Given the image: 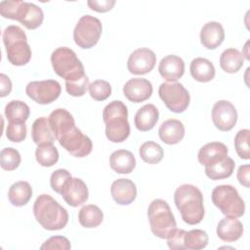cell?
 Listing matches in <instances>:
<instances>
[{
  "mask_svg": "<svg viewBox=\"0 0 250 250\" xmlns=\"http://www.w3.org/2000/svg\"><path fill=\"white\" fill-rule=\"evenodd\" d=\"M48 119L56 140L72 156L82 158L91 153V139L75 126L74 118L69 111L57 108L50 113Z\"/></svg>",
  "mask_w": 250,
  "mask_h": 250,
  "instance_id": "6da1fadb",
  "label": "cell"
},
{
  "mask_svg": "<svg viewBox=\"0 0 250 250\" xmlns=\"http://www.w3.org/2000/svg\"><path fill=\"white\" fill-rule=\"evenodd\" d=\"M174 201L183 221L188 225H197L203 220V195L197 187L189 184L181 185L175 190Z\"/></svg>",
  "mask_w": 250,
  "mask_h": 250,
  "instance_id": "7a4b0ae2",
  "label": "cell"
},
{
  "mask_svg": "<svg viewBox=\"0 0 250 250\" xmlns=\"http://www.w3.org/2000/svg\"><path fill=\"white\" fill-rule=\"evenodd\" d=\"M33 214L36 221L47 230H59L68 223V213L51 195L40 194L33 205Z\"/></svg>",
  "mask_w": 250,
  "mask_h": 250,
  "instance_id": "3957f363",
  "label": "cell"
},
{
  "mask_svg": "<svg viewBox=\"0 0 250 250\" xmlns=\"http://www.w3.org/2000/svg\"><path fill=\"white\" fill-rule=\"evenodd\" d=\"M105 136L112 143H122L130 135L128 109L121 101H112L103 110Z\"/></svg>",
  "mask_w": 250,
  "mask_h": 250,
  "instance_id": "277c9868",
  "label": "cell"
},
{
  "mask_svg": "<svg viewBox=\"0 0 250 250\" xmlns=\"http://www.w3.org/2000/svg\"><path fill=\"white\" fill-rule=\"evenodd\" d=\"M0 14L3 18L20 21L27 29H36L44 20L43 11L39 6L21 0L1 1Z\"/></svg>",
  "mask_w": 250,
  "mask_h": 250,
  "instance_id": "5b68a950",
  "label": "cell"
},
{
  "mask_svg": "<svg viewBox=\"0 0 250 250\" xmlns=\"http://www.w3.org/2000/svg\"><path fill=\"white\" fill-rule=\"evenodd\" d=\"M3 42L9 62L16 66H21L29 62L31 49L27 43L24 31L18 25H8L3 31Z\"/></svg>",
  "mask_w": 250,
  "mask_h": 250,
  "instance_id": "8992f818",
  "label": "cell"
},
{
  "mask_svg": "<svg viewBox=\"0 0 250 250\" xmlns=\"http://www.w3.org/2000/svg\"><path fill=\"white\" fill-rule=\"evenodd\" d=\"M51 62L54 71L65 82H74L86 75L83 63L70 48H57L51 55Z\"/></svg>",
  "mask_w": 250,
  "mask_h": 250,
  "instance_id": "52a82bcc",
  "label": "cell"
},
{
  "mask_svg": "<svg viewBox=\"0 0 250 250\" xmlns=\"http://www.w3.org/2000/svg\"><path fill=\"white\" fill-rule=\"evenodd\" d=\"M147 218L152 233L162 239H167L177 229L175 217L169 204L160 198L150 202L147 209Z\"/></svg>",
  "mask_w": 250,
  "mask_h": 250,
  "instance_id": "ba28073f",
  "label": "cell"
},
{
  "mask_svg": "<svg viewBox=\"0 0 250 250\" xmlns=\"http://www.w3.org/2000/svg\"><path fill=\"white\" fill-rule=\"evenodd\" d=\"M214 205L226 217L239 218L245 213V203L237 189L230 185H220L214 188L211 194Z\"/></svg>",
  "mask_w": 250,
  "mask_h": 250,
  "instance_id": "9c48e42d",
  "label": "cell"
},
{
  "mask_svg": "<svg viewBox=\"0 0 250 250\" xmlns=\"http://www.w3.org/2000/svg\"><path fill=\"white\" fill-rule=\"evenodd\" d=\"M103 25L101 21L93 16H82L73 30V39L75 44L82 49L94 47L101 38Z\"/></svg>",
  "mask_w": 250,
  "mask_h": 250,
  "instance_id": "30bf717a",
  "label": "cell"
},
{
  "mask_svg": "<svg viewBox=\"0 0 250 250\" xmlns=\"http://www.w3.org/2000/svg\"><path fill=\"white\" fill-rule=\"evenodd\" d=\"M158 95L167 108L175 113L184 112L189 105V93L180 82L161 83Z\"/></svg>",
  "mask_w": 250,
  "mask_h": 250,
  "instance_id": "8fae6325",
  "label": "cell"
},
{
  "mask_svg": "<svg viewBox=\"0 0 250 250\" xmlns=\"http://www.w3.org/2000/svg\"><path fill=\"white\" fill-rule=\"evenodd\" d=\"M62 88L58 81L53 79L31 81L25 87V93L39 104H48L55 102L61 95Z\"/></svg>",
  "mask_w": 250,
  "mask_h": 250,
  "instance_id": "7c38bea8",
  "label": "cell"
},
{
  "mask_svg": "<svg viewBox=\"0 0 250 250\" xmlns=\"http://www.w3.org/2000/svg\"><path fill=\"white\" fill-rule=\"evenodd\" d=\"M212 120L215 127L220 131H230L237 122L235 106L226 100L216 102L212 108Z\"/></svg>",
  "mask_w": 250,
  "mask_h": 250,
  "instance_id": "4fadbf2b",
  "label": "cell"
},
{
  "mask_svg": "<svg viewBox=\"0 0 250 250\" xmlns=\"http://www.w3.org/2000/svg\"><path fill=\"white\" fill-rule=\"evenodd\" d=\"M156 62L154 52L148 48H138L131 53L127 61V68L130 73L143 75L150 72Z\"/></svg>",
  "mask_w": 250,
  "mask_h": 250,
  "instance_id": "5bb4252c",
  "label": "cell"
},
{
  "mask_svg": "<svg viewBox=\"0 0 250 250\" xmlns=\"http://www.w3.org/2000/svg\"><path fill=\"white\" fill-rule=\"evenodd\" d=\"M63 200L72 207L82 205L88 200L89 191L85 182L79 178H71L61 192Z\"/></svg>",
  "mask_w": 250,
  "mask_h": 250,
  "instance_id": "9a60e30c",
  "label": "cell"
},
{
  "mask_svg": "<svg viewBox=\"0 0 250 250\" xmlns=\"http://www.w3.org/2000/svg\"><path fill=\"white\" fill-rule=\"evenodd\" d=\"M152 85L146 78L129 79L123 86L124 96L132 103H142L148 100L152 95Z\"/></svg>",
  "mask_w": 250,
  "mask_h": 250,
  "instance_id": "2e32d148",
  "label": "cell"
},
{
  "mask_svg": "<svg viewBox=\"0 0 250 250\" xmlns=\"http://www.w3.org/2000/svg\"><path fill=\"white\" fill-rule=\"evenodd\" d=\"M113 200L119 205L131 204L137 196V188L133 181L125 178L115 180L110 187Z\"/></svg>",
  "mask_w": 250,
  "mask_h": 250,
  "instance_id": "e0dca14e",
  "label": "cell"
},
{
  "mask_svg": "<svg viewBox=\"0 0 250 250\" xmlns=\"http://www.w3.org/2000/svg\"><path fill=\"white\" fill-rule=\"evenodd\" d=\"M158 71L166 81L176 82L185 73V62L176 55H168L160 61Z\"/></svg>",
  "mask_w": 250,
  "mask_h": 250,
  "instance_id": "ac0fdd59",
  "label": "cell"
},
{
  "mask_svg": "<svg viewBox=\"0 0 250 250\" xmlns=\"http://www.w3.org/2000/svg\"><path fill=\"white\" fill-rule=\"evenodd\" d=\"M225 39V30L218 21H208L200 30V42L206 49L218 48Z\"/></svg>",
  "mask_w": 250,
  "mask_h": 250,
  "instance_id": "d6986e66",
  "label": "cell"
},
{
  "mask_svg": "<svg viewBox=\"0 0 250 250\" xmlns=\"http://www.w3.org/2000/svg\"><path fill=\"white\" fill-rule=\"evenodd\" d=\"M228 147L221 142H211L204 145L198 151L197 158L200 164L210 166L228 156Z\"/></svg>",
  "mask_w": 250,
  "mask_h": 250,
  "instance_id": "ffe728a7",
  "label": "cell"
},
{
  "mask_svg": "<svg viewBox=\"0 0 250 250\" xmlns=\"http://www.w3.org/2000/svg\"><path fill=\"white\" fill-rule=\"evenodd\" d=\"M216 232L223 241L233 242L242 236L243 225L237 218L226 217L219 222Z\"/></svg>",
  "mask_w": 250,
  "mask_h": 250,
  "instance_id": "44dd1931",
  "label": "cell"
},
{
  "mask_svg": "<svg viewBox=\"0 0 250 250\" xmlns=\"http://www.w3.org/2000/svg\"><path fill=\"white\" fill-rule=\"evenodd\" d=\"M160 140L166 145H176L185 137V126L178 119H167L158 129Z\"/></svg>",
  "mask_w": 250,
  "mask_h": 250,
  "instance_id": "7402d4cb",
  "label": "cell"
},
{
  "mask_svg": "<svg viewBox=\"0 0 250 250\" xmlns=\"http://www.w3.org/2000/svg\"><path fill=\"white\" fill-rule=\"evenodd\" d=\"M159 119V111L152 104L143 105L135 114L134 123L136 128L141 132L151 130Z\"/></svg>",
  "mask_w": 250,
  "mask_h": 250,
  "instance_id": "603a6c76",
  "label": "cell"
},
{
  "mask_svg": "<svg viewBox=\"0 0 250 250\" xmlns=\"http://www.w3.org/2000/svg\"><path fill=\"white\" fill-rule=\"evenodd\" d=\"M109 165L118 174H129L136 167V158L130 150L117 149L110 154Z\"/></svg>",
  "mask_w": 250,
  "mask_h": 250,
  "instance_id": "cb8c5ba5",
  "label": "cell"
},
{
  "mask_svg": "<svg viewBox=\"0 0 250 250\" xmlns=\"http://www.w3.org/2000/svg\"><path fill=\"white\" fill-rule=\"evenodd\" d=\"M190 74L192 78L198 82H209L215 77L214 64L205 58H195L191 61L189 66Z\"/></svg>",
  "mask_w": 250,
  "mask_h": 250,
  "instance_id": "d4e9b609",
  "label": "cell"
},
{
  "mask_svg": "<svg viewBox=\"0 0 250 250\" xmlns=\"http://www.w3.org/2000/svg\"><path fill=\"white\" fill-rule=\"evenodd\" d=\"M32 196V188L29 183L19 181L14 183L8 190V199L16 207H21L28 203Z\"/></svg>",
  "mask_w": 250,
  "mask_h": 250,
  "instance_id": "484cf974",
  "label": "cell"
},
{
  "mask_svg": "<svg viewBox=\"0 0 250 250\" xmlns=\"http://www.w3.org/2000/svg\"><path fill=\"white\" fill-rule=\"evenodd\" d=\"M31 138L37 146L46 143L54 144L56 137L47 117H39L33 122L31 127Z\"/></svg>",
  "mask_w": 250,
  "mask_h": 250,
  "instance_id": "4316f807",
  "label": "cell"
},
{
  "mask_svg": "<svg viewBox=\"0 0 250 250\" xmlns=\"http://www.w3.org/2000/svg\"><path fill=\"white\" fill-rule=\"evenodd\" d=\"M104 220V213L100 207L94 204L83 206L78 212L79 224L86 229L99 227Z\"/></svg>",
  "mask_w": 250,
  "mask_h": 250,
  "instance_id": "83f0119b",
  "label": "cell"
},
{
  "mask_svg": "<svg viewBox=\"0 0 250 250\" xmlns=\"http://www.w3.org/2000/svg\"><path fill=\"white\" fill-rule=\"evenodd\" d=\"M244 63V58L235 48L226 49L220 57V66L227 73L237 72Z\"/></svg>",
  "mask_w": 250,
  "mask_h": 250,
  "instance_id": "f1b7e54d",
  "label": "cell"
},
{
  "mask_svg": "<svg viewBox=\"0 0 250 250\" xmlns=\"http://www.w3.org/2000/svg\"><path fill=\"white\" fill-rule=\"evenodd\" d=\"M235 163L229 156L225 157L223 160L216 162L210 166L205 167V175L214 181L229 178L234 171Z\"/></svg>",
  "mask_w": 250,
  "mask_h": 250,
  "instance_id": "f546056e",
  "label": "cell"
},
{
  "mask_svg": "<svg viewBox=\"0 0 250 250\" xmlns=\"http://www.w3.org/2000/svg\"><path fill=\"white\" fill-rule=\"evenodd\" d=\"M4 113L9 122H25L29 117L30 108L24 102L13 100L6 104Z\"/></svg>",
  "mask_w": 250,
  "mask_h": 250,
  "instance_id": "4dcf8cb0",
  "label": "cell"
},
{
  "mask_svg": "<svg viewBox=\"0 0 250 250\" xmlns=\"http://www.w3.org/2000/svg\"><path fill=\"white\" fill-rule=\"evenodd\" d=\"M36 161L43 167H52L59 160V151L54 144H41L35 150Z\"/></svg>",
  "mask_w": 250,
  "mask_h": 250,
  "instance_id": "1f68e13d",
  "label": "cell"
},
{
  "mask_svg": "<svg viewBox=\"0 0 250 250\" xmlns=\"http://www.w3.org/2000/svg\"><path fill=\"white\" fill-rule=\"evenodd\" d=\"M139 153L143 161L148 164H157L159 163L164 155L163 148L160 145L155 142H146L144 143L139 149Z\"/></svg>",
  "mask_w": 250,
  "mask_h": 250,
  "instance_id": "d6a6232c",
  "label": "cell"
},
{
  "mask_svg": "<svg viewBox=\"0 0 250 250\" xmlns=\"http://www.w3.org/2000/svg\"><path fill=\"white\" fill-rule=\"evenodd\" d=\"M208 234L205 230L195 229L189 231H186L184 237V246L188 250H200L208 244Z\"/></svg>",
  "mask_w": 250,
  "mask_h": 250,
  "instance_id": "836d02e7",
  "label": "cell"
},
{
  "mask_svg": "<svg viewBox=\"0 0 250 250\" xmlns=\"http://www.w3.org/2000/svg\"><path fill=\"white\" fill-rule=\"evenodd\" d=\"M21 161L20 152L14 147H5L0 152V165L6 171L16 170Z\"/></svg>",
  "mask_w": 250,
  "mask_h": 250,
  "instance_id": "e575fe53",
  "label": "cell"
},
{
  "mask_svg": "<svg viewBox=\"0 0 250 250\" xmlns=\"http://www.w3.org/2000/svg\"><path fill=\"white\" fill-rule=\"evenodd\" d=\"M89 93L95 101L103 102L111 95V85L106 80L98 79L89 84Z\"/></svg>",
  "mask_w": 250,
  "mask_h": 250,
  "instance_id": "d590c367",
  "label": "cell"
},
{
  "mask_svg": "<svg viewBox=\"0 0 250 250\" xmlns=\"http://www.w3.org/2000/svg\"><path fill=\"white\" fill-rule=\"evenodd\" d=\"M249 136L250 131L248 129H241L236 133L234 137V148L236 153L240 158L245 160L250 158Z\"/></svg>",
  "mask_w": 250,
  "mask_h": 250,
  "instance_id": "8d00e7d4",
  "label": "cell"
},
{
  "mask_svg": "<svg viewBox=\"0 0 250 250\" xmlns=\"http://www.w3.org/2000/svg\"><path fill=\"white\" fill-rule=\"evenodd\" d=\"M25 122H9L6 128V137L13 143H21L26 138Z\"/></svg>",
  "mask_w": 250,
  "mask_h": 250,
  "instance_id": "74e56055",
  "label": "cell"
},
{
  "mask_svg": "<svg viewBox=\"0 0 250 250\" xmlns=\"http://www.w3.org/2000/svg\"><path fill=\"white\" fill-rule=\"evenodd\" d=\"M71 178V174L66 169H58L54 171L50 178V185L52 189L61 194L64 186Z\"/></svg>",
  "mask_w": 250,
  "mask_h": 250,
  "instance_id": "f35d334b",
  "label": "cell"
},
{
  "mask_svg": "<svg viewBox=\"0 0 250 250\" xmlns=\"http://www.w3.org/2000/svg\"><path fill=\"white\" fill-rule=\"evenodd\" d=\"M89 84L88 76L84 75L77 81L65 82V90L72 97H82L86 93Z\"/></svg>",
  "mask_w": 250,
  "mask_h": 250,
  "instance_id": "ab89813d",
  "label": "cell"
},
{
  "mask_svg": "<svg viewBox=\"0 0 250 250\" xmlns=\"http://www.w3.org/2000/svg\"><path fill=\"white\" fill-rule=\"evenodd\" d=\"M71 248L69 240L62 235H55L48 238L41 246L40 249L42 250H69Z\"/></svg>",
  "mask_w": 250,
  "mask_h": 250,
  "instance_id": "60d3db41",
  "label": "cell"
},
{
  "mask_svg": "<svg viewBox=\"0 0 250 250\" xmlns=\"http://www.w3.org/2000/svg\"><path fill=\"white\" fill-rule=\"evenodd\" d=\"M186 230L176 229L174 232L167 238V244L170 249H185L184 237Z\"/></svg>",
  "mask_w": 250,
  "mask_h": 250,
  "instance_id": "b9f144b4",
  "label": "cell"
},
{
  "mask_svg": "<svg viewBox=\"0 0 250 250\" xmlns=\"http://www.w3.org/2000/svg\"><path fill=\"white\" fill-rule=\"evenodd\" d=\"M87 5L93 11L105 13L110 11L115 5V0H88Z\"/></svg>",
  "mask_w": 250,
  "mask_h": 250,
  "instance_id": "7bdbcfd3",
  "label": "cell"
},
{
  "mask_svg": "<svg viewBox=\"0 0 250 250\" xmlns=\"http://www.w3.org/2000/svg\"><path fill=\"white\" fill-rule=\"evenodd\" d=\"M249 174H250V166L249 164L241 165L237 170V180L240 185L245 188H249Z\"/></svg>",
  "mask_w": 250,
  "mask_h": 250,
  "instance_id": "ee69618b",
  "label": "cell"
},
{
  "mask_svg": "<svg viewBox=\"0 0 250 250\" xmlns=\"http://www.w3.org/2000/svg\"><path fill=\"white\" fill-rule=\"evenodd\" d=\"M0 97L4 98L8 96L12 91V81L8 75L1 73L0 74Z\"/></svg>",
  "mask_w": 250,
  "mask_h": 250,
  "instance_id": "f6af8a7d",
  "label": "cell"
}]
</instances>
